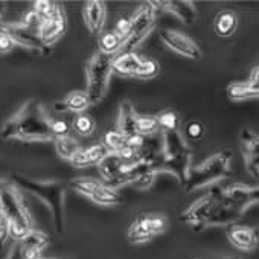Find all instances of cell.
Returning a JSON list of instances; mask_svg holds the SVG:
<instances>
[{"instance_id":"obj_1","label":"cell","mask_w":259,"mask_h":259,"mask_svg":"<svg viewBox=\"0 0 259 259\" xmlns=\"http://www.w3.org/2000/svg\"><path fill=\"white\" fill-rule=\"evenodd\" d=\"M0 138L22 142H51L55 139L52 133V117L40 101L28 99L4 122Z\"/></svg>"},{"instance_id":"obj_2","label":"cell","mask_w":259,"mask_h":259,"mask_svg":"<svg viewBox=\"0 0 259 259\" xmlns=\"http://www.w3.org/2000/svg\"><path fill=\"white\" fill-rule=\"evenodd\" d=\"M241 212L226 204L220 197V188L212 186L203 197L180 213V221L200 232L215 226H232L241 218Z\"/></svg>"},{"instance_id":"obj_3","label":"cell","mask_w":259,"mask_h":259,"mask_svg":"<svg viewBox=\"0 0 259 259\" xmlns=\"http://www.w3.org/2000/svg\"><path fill=\"white\" fill-rule=\"evenodd\" d=\"M162 136V156L156 165V172H169L177 182L185 186L188 174L192 168V151L188 141L179 130L172 132H160Z\"/></svg>"},{"instance_id":"obj_4","label":"cell","mask_w":259,"mask_h":259,"mask_svg":"<svg viewBox=\"0 0 259 259\" xmlns=\"http://www.w3.org/2000/svg\"><path fill=\"white\" fill-rule=\"evenodd\" d=\"M11 183L38 197L51 210L55 230L64 232V195L66 186L58 180H34L22 174H11Z\"/></svg>"},{"instance_id":"obj_5","label":"cell","mask_w":259,"mask_h":259,"mask_svg":"<svg viewBox=\"0 0 259 259\" xmlns=\"http://www.w3.org/2000/svg\"><path fill=\"white\" fill-rule=\"evenodd\" d=\"M0 210L10 221V236L20 242L32 229V217L14 183H7L0 189Z\"/></svg>"},{"instance_id":"obj_6","label":"cell","mask_w":259,"mask_h":259,"mask_svg":"<svg viewBox=\"0 0 259 259\" xmlns=\"http://www.w3.org/2000/svg\"><path fill=\"white\" fill-rule=\"evenodd\" d=\"M232 153L229 150H224L212 154L200 165L192 166L188 174L186 185L183 186L185 191L191 194L206 186H212L217 182L229 177L232 174Z\"/></svg>"},{"instance_id":"obj_7","label":"cell","mask_w":259,"mask_h":259,"mask_svg":"<svg viewBox=\"0 0 259 259\" xmlns=\"http://www.w3.org/2000/svg\"><path fill=\"white\" fill-rule=\"evenodd\" d=\"M113 58L102 52H95L87 63L85 76H87V96L90 104H99L108 89L110 75L113 72Z\"/></svg>"},{"instance_id":"obj_8","label":"cell","mask_w":259,"mask_h":259,"mask_svg":"<svg viewBox=\"0 0 259 259\" xmlns=\"http://www.w3.org/2000/svg\"><path fill=\"white\" fill-rule=\"evenodd\" d=\"M156 8L151 5V2H147L141 5L135 14L130 19V29L125 37L123 46L119 54L125 52H135V49L147 38V35L153 31L156 25ZM117 54V55H119Z\"/></svg>"},{"instance_id":"obj_9","label":"cell","mask_w":259,"mask_h":259,"mask_svg":"<svg viewBox=\"0 0 259 259\" xmlns=\"http://www.w3.org/2000/svg\"><path fill=\"white\" fill-rule=\"evenodd\" d=\"M70 188L75 192L90 198L93 203L99 206H116L120 203V195L117 194V191L108 188L107 185H104L96 179H89V177L75 179L70 182Z\"/></svg>"},{"instance_id":"obj_10","label":"cell","mask_w":259,"mask_h":259,"mask_svg":"<svg viewBox=\"0 0 259 259\" xmlns=\"http://www.w3.org/2000/svg\"><path fill=\"white\" fill-rule=\"evenodd\" d=\"M221 200L238 212H244L253 204H259V185L247 186L242 183H232L227 186H218Z\"/></svg>"},{"instance_id":"obj_11","label":"cell","mask_w":259,"mask_h":259,"mask_svg":"<svg viewBox=\"0 0 259 259\" xmlns=\"http://www.w3.org/2000/svg\"><path fill=\"white\" fill-rule=\"evenodd\" d=\"M160 40L176 54L194 60V61H200L203 54L201 49L198 48V45L188 35L179 32V31H172V29H163L160 32Z\"/></svg>"},{"instance_id":"obj_12","label":"cell","mask_w":259,"mask_h":259,"mask_svg":"<svg viewBox=\"0 0 259 259\" xmlns=\"http://www.w3.org/2000/svg\"><path fill=\"white\" fill-rule=\"evenodd\" d=\"M239 142L247 172L251 177L259 179V135L244 128L239 133Z\"/></svg>"},{"instance_id":"obj_13","label":"cell","mask_w":259,"mask_h":259,"mask_svg":"<svg viewBox=\"0 0 259 259\" xmlns=\"http://www.w3.org/2000/svg\"><path fill=\"white\" fill-rule=\"evenodd\" d=\"M67 29V20H66V13L63 10L61 5L57 7L55 13L48 17L46 20H43L41 26H40V38L43 40V43L49 48H52L54 43H57Z\"/></svg>"},{"instance_id":"obj_14","label":"cell","mask_w":259,"mask_h":259,"mask_svg":"<svg viewBox=\"0 0 259 259\" xmlns=\"http://www.w3.org/2000/svg\"><path fill=\"white\" fill-rule=\"evenodd\" d=\"M156 11H165L176 16L185 25H194L197 20V8L189 0H163V2H151Z\"/></svg>"},{"instance_id":"obj_15","label":"cell","mask_w":259,"mask_h":259,"mask_svg":"<svg viewBox=\"0 0 259 259\" xmlns=\"http://www.w3.org/2000/svg\"><path fill=\"white\" fill-rule=\"evenodd\" d=\"M226 235H227L229 242L233 247L244 250V251H250V250L256 248L259 244V230L254 227L232 224L227 227Z\"/></svg>"},{"instance_id":"obj_16","label":"cell","mask_w":259,"mask_h":259,"mask_svg":"<svg viewBox=\"0 0 259 259\" xmlns=\"http://www.w3.org/2000/svg\"><path fill=\"white\" fill-rule=\"evenodd\" d=\"M105 4L99 0H90L84 5V20L92 34H101L105 23Z\"/></svg>"},{"instance_id":"obj_17","label":"cell","mask_w":259,"mask_h":259,"mask_svg":"<svg viewBox=\"0 0 259 259\" xmlns=\"http://www.w3.org/2000/svg\"><path fill=\"white\" fill-rule=\"evenodd\" d=\"M138 117L139 114L136 113L133 104L130 101H122L119 105V114H117V132L122 133L125 138L136 135Z\"/></svg>"},{"instance_id":"obj_18","label":"cell","mask_w":259,"mask_h":259,"mask_svg":"<svg viewBox=\"0 0 259 259\" xmlns=\"http://www.w3.org/2000/svg\"><path fill=\"white\" fill-rule=\"evenodd\" d=\"M142 58L136 52L119 54L113 58V72L119 76H136Z\"/></svg>"},{"instance_id":"obj_19","label":"cell","mask_w":259,"mask_h":259,"mask_svg":"<svg viewBox=\"0 0 259 259\" xmlns=\"http://www.w3.org/2000/svg\"><path fill=\"white\" fill-rule=\"evenodd\" d=\"M126 238L132 244H145L148 241H151L154 238V233L150 227V220H148V213L144 212L141 213L133 224L130 226Z\"/></svg>"},{"instance_id":"obj_20","label":"cell","mask_w":259,"mask_h":259,"mask_svg":"<svg viewBox=\"0 0 259 259\" xmlns=\"http://www.w3.org/2000/svg\"><path fill=\"white\" fill-rule=\"evenodd\" d=\"M125 166V162L122 160V157L117 153H107L105 157L98 163V171L99 176L104 182V185H110L122 171V168Z\"/></svg>"},{"instance_id":"obj_21","label":"cell","mask_w":259,"mask_h":259,"mask_svg":"<svg viewBox=\"0 0 259 259\" xmlns=\"http://www.w3.org/2000/svg\"><path fill=\"white\" fill-rule=\"evenodd\" d=\"M108 151L102 144H96V145H92L89 148H81L76 153V156L70 160V163L75 168H87L92 165H98L105 157Z\"/></svg>"},{"instance_id":"obj_22","label":"cell","mask_w":259,"mask_h":259,"mask_svg":"<svg viewBox=\"0 0 259 259\" xmlns=\"http://www.w3.org/2000/svg\"><path fill=\"white\" fill-rule=\"evenodd\" d=\"M90 99L85 92H70L63 101L57 102L54 107L57 111H73V113H82L89 108Z\"/></svg>"},{"instance_id":"obj_23","label":"cell","mask_w":259,"mask_h":259,"mask_svg":"<svg viewBox=\"0 0 259 259\" xmlns=\"http://www.w3.org/2000/svg\"><path fill=\"white\" fill-rule=\"evenodd\" d=\"M238 28V17L232 11H221L217 14L213 22V29L220 37H230Z\"/></svg>"},{"instance_id":"obj_24","label":"cell","mask_w":259,"mask_h":259,"mask_svg":"<svg viewBox=\"0 0 259 259\" xmlns=\"http://www.w3.org/2000/svg\"><path fill=\"white\" fill-rule=\"evenodd\" d=\"M123 41H125V37L120 35L119 32H116L114 29L107 31L104 34H101V37H99V52L107 54L110 57H116L120 52Z\"/></svg>"},{"instance_id":"obj_25","label":"cell","mask_w":259,"mask_h":259,"mask_svg":"<svg viewBox=\"0 0 259 259\" xmlns=\"http://www.w3.org/2000/svg\"><path fill=\"white\" fill-rule=\"evenodd\" d=\"M227 96L232 101H245L251 98H259V89L251 82H232L227 87Z\"/></svg>"},{"instance_id":"obj_26","label":"cell","mask_w":259,"mask_h":259,"mask_svg":"<svg viewBox=\"0 0 259 259\" xmlns=\"http://www.w3.org/2000/svg\"><path fill=\"white\" fill-rule=\"evenodd\" d=\"M54 145H55V150H57L58 156L61 159L67 160V162H70L76 156V153L81 150L79 144L73 138H70V136L55 138L54 139Z\"/></svg>"},{"instance_id":"obj_27","label":"cell","mask_w":259,"mask_h":259,"mask_svg":"<svg viewBox=\"0 0 259 259\" xmlns=\"http://www.w3.org/2000/svg\"><path fill=\"white\" fill-rule=\"evenodd\" d=\"M136 133L144 138H150V136L160 133L157 117L156 116H139L138 123H136Z\"/></svg>"},{"instance_id":"obj_28","label":"cell","mask_w":259,"mask_h":259,"mask_svg":"<svg viewBox=\"0 0 259 259\" xmlns=\"http://www.w3.org/2000/svg\"><path fill=\"white\" fill-rule=\"evenodd\" d=\"M49 242H51V238H49L45 232L35 230V229H32V230L20 241L22 245L32 247V248H37V250H41V251L49 245Z\"/></svg>"},{"instance_id":"obj_29","label":"cell","mask_w":259,"mask_h":259,"mask_svg":"<svg viewBox=\"0 0 259 259\" xmlns=\"http://www.w3.org/2000/svg\"><path fill=\"white\" fill-rule=\"evenodd\" d=\"M104 141V147L107 148V151L110 153H117L123 148L125 145V136L122 133H119L117 130H110V132H107L102 138Z\"/></svg>"},{"instance_id":"obj_30","label":"cell","mask_w":259,"mask_h":259,"mask_svg":"<svg viewBox=\"0 0 259 259\" xmlns=\"http://www.w3.org/2000/svg\"><path fill=\"white\" fill-rule=\"evenodd\" d=\"M159 126H160V132H172V130H179V114L174 110H165L160 114L156 116Z\"/></svg>"},{"instance_id":"obj_31","label":"cell","mask_w":259,"mask_h":259,"mask_svg":"<svg viewBox=\"0 0 259 259\" xmlns=\"http://www.w3.org/2000/svg\"><path fill=\"white\" fill-rule=\"evenodd\" d=\"M95 120L87 114H78L73 120V130L81 136H90L95 132Z\"/></svg>"},{"instance_id":"obj_32","label":"cell","mask_w":259,"mask_h":259,"mask_svg":"<svg viewBox=\"0 0 259 259\" xmlns=\"http://www.w3.org/2000/svg\"><path fill=\"white\" fill-rule=\"evenodd\" d=\"M159 69H160L159 67V63L156 60H151V58L142 60V64H141V67H139V70H138V73H136L135 78H139V79H151V78L157 76Z\"/></svg>"},{"instance_id":"obj_33","label":"cell","mask_w":259,"mask_h":259,"mask_svg":"<svg viewBox=\"0 0 259 259\" xmlns=\"http://www.w3.org/2000/svg\"><path fill=\"white\" fill-rule=\"evenodd\" d=\"M204 136V125L200 120H189L185 125V139L197 142Z\"/></svg>"},{"instance_id":"obj_34","label":"cell","mask_w":259,"mask_h":259,"mask_svg":"<svg viewBox=\"0 0 259 259\" xmlns=\"http://www.w3.org/2000/svg\"><path fill=\"white\" fill-rule=\"evenodd\" d=\"M32 5H34L32 10L41 17V20H46L48 17H51L58 7V4L49 2V0H37V2H34Z\"/></svg>"},{"instance_id":"obj_35","label":"cell","mask_w":259,"mask_h":259,"mask_svg":"<svg viewBox=\"0 0 259 259\" xmlns=\"http://www.w3.org/2000/svg\"><path fill=\"white\" fill-rule=\"evenodd\" d=\"M156 176H157V174H156L154 171L145 172V174H142L141 177H138L130 186H135V188H138V189H141V191H147V189H150V188L154 185Z\"/></svg>"},{"instance_id":"obj_36","label":"cell","mask_w":259,"mask_h":259,"mask_svg":"<svg viewBox=\"0 0 259 259\" xmlns=\"http://www.w3.org/2000/svg\"><path fill=\"white\" fill-rule=\"evenodd\" d=\"M41 23H43L41 17L34 10H31L29 13H26L25 17H23V20H22V25L23 26H26L29 29H34V31H40Z\"/></svg>"},{"instance_id":"obj_37","label":"cell","mask_w":259,"mask_h":259,"mask_svg":"<svg viewBox=\"0 0 259 259\" xmlns=\"http://www.w3.org/2000/svg\"><path fill=\"white\" fill-rule=\"evenodd\" d=\"M8 238H10V221L7 215L0 210V248H4Z\"/></svg>"},{"instance_id":"obj_38","label":"cell","mask_w":259,"mask_h":259,"mask_svg":"<svg viewBox=\"0 0 259 259\" xmlns=\"http://www.w3.org/2000/svg\"><path fill=\"white\" fill-rule=\"evenodd\" d=\"M69 123L63 119H52V133L55 138H63V136H69Z\"/></svg>"},{"instance_id":"obj_39","label":"cell","mask_w":259,"mask_h":259,"mask_svg":"<svg viewBox=\"0 0 259 259\" xmlns=\"http://www.w3.org/2000/svg\"><path fill=\"white\" fill-rule=\"evenodd\" d=\"M16 48V43L13 38L4 32H0V54H10Z\"/></svg>"},{"instance_id":"obj_40","label":"cell","mask_w":259,"mask_h":259,"mask_svg":"<svg viewBox=\"0 0 259 259\" xmlns=\"http://www.w3.org/2000/svg\"><path fill=\"white\" fill-rule=\"evenodd\" d=\"M8 259H22V254H20V245L17 244L8 254Z\"/></svg>"},{"instance_id":"obj_41","label":"cell","mask_w":259,"mask_h":259,"mask_svg":"<svg viewBox=\"0 0 259 259\" xmlns=\"http://www.w3.org/2000/svg\"><path fill=\"white\" fill-rule=\"evenodd\" d=\"M5 11H7V4L5 2H0V22H2V19H4Z\"/></svg>"},{"instance_id":"obj_42","label":"cell","mask_w":259,"mask_h":259,"mask_svg":"<svg viewBox=\"0 0 259 259\" xmlns=\"http://www.w3.org/2000/svg\"><path fill=\"white\" fill-rule=\"evenodd\" d=\"M7 183H8L7 180H0V189H2V188H4V186L7 185Z\"/></svg>"}]
</instances>
